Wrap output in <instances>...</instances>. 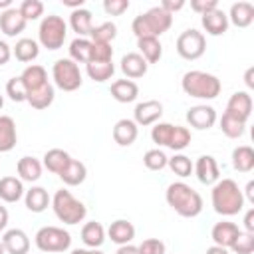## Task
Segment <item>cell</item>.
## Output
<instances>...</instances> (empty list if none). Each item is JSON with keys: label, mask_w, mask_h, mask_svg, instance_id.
I'll return each mask as SVG.
<instances>
[{"label": "cell", "mask_w": 254, "mask_h": 254, "mask_svg": "<svg viewBox=\"0 0 254 254\" xmlns=\"http://www.w3.org/2000/svg\"><path fill=\"white\" fill-rule=\"evenodd\" d=\"M165 198H167V204L179 216L194 218L202 212V196L190 185H187L183 181L171 183L165 190Z\"/></svg>", "instance_id": "6da1fadb"}, {"label": "cell", "mask_w": 254, "mask_h": 254, "mask_svg": "<svg viewBox=\"0 0 254 254\" xmlns=\"http://www.w3.org/2000/svg\"><path fill=\"white\" fill-rule=\"evenodd\" d=\"M212 206L222 216H234L244 208V192L232 179H218L210 190Z\"/></svg>", "instance_id": "7a4b0ae2"}, {"label": "cell", "mask_w": 254, "mask_h": 254, "mask_svg": "<svg viewBox=\"0 0 254 254\" xmlns=\"http://www.w3.org/2000/svg\"><path fill=\"white\" fill-rule=\"evenodd\" d=\"M173 24V16L169 12H165L161 6H153L147 12L135 16L131 30L133 34L139 38H159L163 36Z\"/></svg>", "instance_id": "3957f363"}, {"label": "cell", "mask_w": 254, "mask_h": 254, "mask_svg": "<svg viewBox=\"0 0 254 254\" xmlns=\"http://www.w3.org/2000/svg\"><path fill=\"white\" fill-rule=\"evenodd\" d=\"M181 87L187 95L196 97V99H214L222 85L220 79L208 71H200V69H190L183 75L181 79Z\"/></svg>", "instance_id": "277c9868"}, {"label": "cell", "mask_w": 254, "mask_h": 254, "mask_svg": "<svg viewBox=\"0 0 254 254\" xmlns=\"http://www.w3.org/2000/svg\"><path fill=\"white\" fill-rule=\"evenodd\" d=\"M151 139L159 147H167L175 153H181L190 145V131L183 125H173V123H155L151 129Z\"/></svg>", "instance_id": "5b68a950"}, {"label": "cell", "mask_w": 254, "mask_h": 254, "mask_svg": "<svg viewBox=\"0 0 254 254\" xmlns=\"http://www.w3.org/2000/svg\"><path fill=\"white\" fill-rule=\"evenodd\" d=\"M52 208H54V214L64 222V224H79L83 222L85 214H87V208L81 200H77L69 190L65 189H60L56 190L54 198H52Z\"/></svg>", "instance_id": "8992f818"}, {"label": "cell", "mask_w": 254, "mask_h": 254, "mask_svg": "<svg viewBox=\"0 0 254 254\" xmlns=\"http://www.w3.org/2000/svg\"><path fill=\"white\" fill-rule=\"evenodd\" d=\"M65 36H67V24L64 22L62 16H58V14L44 16V20L40 22V28H38V40L44 48L60 50L65 42Z\"/></svg>", "instance_id": "52a82bcc"}, {"label": "cell", "mask_w": 254, "mask_h": 254, "mask_svg": "<svg viewBox=\"0 0 254 254\" xmlns=\"http://www.w3.org/2000/svg\"><path fill=\"white\" fill-rule=\"evenodd\" d=\"M52 77H54V83L62 91H75L83 83L79 65L73 60H69V58H62V60H56L54 62V65H52Z\"/></svg>", "instance_id": "ba28073f"}, {"label": "cell", "mask_w": 254, "mask_h": 254, "mask_svg": "<svg viewBox=\"0 0 254 254\" xmlns=\"http://www.w3.org/2000/svg\"><path fill=\"white\" fill-rule=\"evenodd\" d=\"M34 242L42 252H65L71 246V234L60 226H42L36 232Z\"/></svg>", "instance_id": "9c48e42d"}, {"label": "cell", "mask_w": 254, "mask_h": 254, "mask_svg": "<svg viewBox=\"0 0 254 254\" xmlns=\"http://www.w3.org/2000/svg\"><path fill=\"white\" fill-rule=\"evenodd\" d=\"M175 46H177V54L183 60H198L206 50V38L202 32L189 28L183 34H179Z\"/></svg>", "instance_id": "30bf717a"}, {"label": "cell", "mask_w": 254, "mask_h": 254, "mask_svg": "<svg viewBox=\"0 0 254 254\" xmlns=\"http://www.w3.org/2000/svg\"><path fill=\"white\" fill-rule=\"evenodd\" d=\"M163 115V103L159 99H147V101H141L135 105V111H133V121L137 125H155L159 123Z\"/></svg>", "instance_id": "8fae6325"}, {"label": "cell", "mask_w": 254, "mask_h": 254, "mask_svg": "<svg viewBox=\"0 0 254 254\" xmlns=\"http://www.w3.org/2000/svg\"><path fill=\"white\" fill-rule=\"evenodd\" d=\"M187 121L190 127L204 131L216 123V111L212 105H206V103L204 105H192L187 111Z\"/></svg>", "instance_id": "7c38bea8"}, {"label": "cell", "mask_w": 254, "mask_h": 254, "mask_svg": "<svg viewBox=\"0 0 254 254\" xmlns=\"http://www.w3.org/2000/svg\"><path fill=\"white\" fill-rule=\"evenodd\" d=\"M192 171L202 185H214L220 179V169L212 155H200L192 165Z\"/></svg>", "instance_id": "4fadbf2b"}, {"label": "cell", "mask_w": 254, "mask_h": 254, "mask_svg": "<svg viewBox=\"0 0 254 254\" xmlns=\"http://www.w3.org/2000/svg\"><path fill=\"white\" fill-rule=\"evenodd\" d=\"M224 113H230L234 115L236 119L240 121H248L250 115H252V97L248 91H234L226 103V111Z\"/></svg>", "instance_id": "5bb4252c"}, {"label": "cell", "mask_w": 254, "mask_h": 254, "mask_svg": "<svg viewBox=\"0 0 254 254\" xmlns=\"http://www.w3.org/2000/svg\"><path fill=\"white\" fill-rule=\"evenodd\" d=\"M2 244L6 254H28L30 252V238L22 228H10L2 236Z\"/></svg>", "instance_id": "9a60e30c"}, {"label": "cell", "mask_w": 254, "mask_h": 254, "mask_svg": "<svg viewBox=\"0 0 254 254\" xmlns=\"http://www.w3.org/2000/svg\"><path fill=\"white\" fill-rule=\"evenodd\" d=\"M240 234V228L234 224V222H228V220H222V222H216L210 230V238L216 246H222V248H228L234 244L236 236Z\"/></svg>", "instance_id": "2e32d148"}, {"label": "cell", "mask_w": 254, "mask_h": 254, "mask_svg": "<svg viewBox=\"0 0 254 254\" xmlns=\"http://www.w3.org/2000/svg\"><path fill=\"white\" fill-rule=\"evenodd\" d=\"M26 20H24V16L20 14V10L18 8H8V10H4L2 14H0V30L6 34V36H10V38H16L18 34H22L24 32V28H26Z\"/></svg>", "instance_id": "e0dca14e"}, {"label": "cell", "mask_w": 254, "mask_h": 254, "mask_svg": "<svg viewBox=\"0 0 254 254\" xmlns=\"http://www.w3.org/2000/svg\"><path fill=\"white\" fill-rule=\"evenodd\" d=\"M149 69V64L143 60V56L139 52H129L121 58V71L125 73V77L129 79H137L143 77Z\"/></svg>", "instance_id": "ac0fdd59"}, {"label": "cell", "mask_w": 254, "mask_h": 254, "mask_svg": "<svg viewBox=\"0 0 254 254\" xmlns=\"http://www.w3.org/2000/svg\"><path fill=\"white\" fill-rule=\"evenodd\" d=\"M20 79L26 87V93H30V91H36V89H40L48 83V71H46L44 65L32 64L20 73Z\"/></svg>", "instance_id": "d6986e66"}, {"label": "cell", "mask_w": 254, "mask_h": 254, "mask_svg": "<svg viewBox=\"0 0 254 254\" xmlns=\"http://www.w3.org/2000/svg\"><path fill=\"white\" fill-rule=\"evenodd\" d=\"M137 135H139V125L133 119H119L113 127V141L121 147L133 145Z\"/></svg>", "instance_id": "ffe728a7"}, {"label": "cell", "mask_w": 254, "mask_h": 254, "mask_svg": "<svg viewBox=\"0 0 254 254\" xmlns=\"http://www.w3.org/2000/svg\"><path fill=\"white\" fill-rule=\"evenodd\" d=\"M107 236L111 238V242H115V244H119V246L131 244L133 238H135V226H133L129 220H125V218H117V220H113V222L109 224Z\"/></svg>", "instance_id": "44dd1931"}, {"label": "cell", "mask_w": 254, "mask_h": 254, "mask_svg": "<svg viewBox=\"0 0 254 254\" xmlns=\"http://www.w3.org/2000/svg\"><path fill=\"white\" fill-rule=\"evenodd\" d=\"M228 22H232L238 28H248L254 22V4L246 0L234 2L228 12Z\"/></svg>", "instance_id": "7402d4cb"}, {"label": "cell", "mask_w": 254, "mask_h": 254, "mask_svg": "<svg viewBox=\"0 0 254 254\" xmlns=\"http://www.w3.org/2000/svg\"><path fill=\"white\" fill-rule=\"evenodd\" d=\"M200 22H202V28L206 30V34H210V36H222L228 30V16L220 8H214L206 14H202Z\"/></svg>", "instance_id": "603a6c76"}, {"label": "cell", "mask_w": 254, "mask_h": 254, "mask_svg": "<svg viewBox=\"0 0 254 254\" xmlns=\"http://www.w3.org/2000/svg\"><path fill=\"white\" fill-rule=\"evenodd\" d=\"M18 143L16 123L10 115H0V153H8Z\"/></svg>", "instance_id": "cb8c5ba5"}, {"label": "cell", "mask_w": 254, "mask_h": 254, "mask_svg": "<svg viewBox=\"0 0 254 254\" xmlns=\"http://www.w3.org/2000/svg\"><path fill=\"white\" fill-rule=\"evenodd\" d=\"M111 95L119 103H131L139 95V85L133 79H115L111 83Z\"/></svg>", "instance_id": "d4e9b609"}, {"label": "cell", "mask_w": 254, "mask_h": 254, "mask_svg": "<svg viewBox=\"0 0 254 254\" xmlns=\"http://www.w3.org/2000/svg\"><path fill=\"white\" fill-rule=\"evenodd\" d=\"M24 202L30 212H44L52 204V198L44 187H32L24 192Z\"/></svg>", "instance_id": "484cf974"}, {"label": "cell", "mask_w": 254, "mask_h": 254, "mask_svg": "<svg viewBox=\"0 0 254 254\" xmlns=\"http://www.w3.org/2000/svg\"><path fill=\"white\" fill-rule=\"evenodd\" d=\"M69 26L77 34V38L89 36L91 34V28H93V16H91V12L87 8L71 10V14H69Z\"/></svg>", "instance_id": "4316f807"}, {"label": "cell", "mask_w": 254, "mask_h": 254, "mask_svg": "<svg viewBox=\"0 0 254 254\" xmlns=\"http://www.w3.org/2000/svg\"><path fill=\"white\" fill-rule=\"evenodd\" d=\"M24 183L18 177H2L0 179V198L4 202H18L24 196Z\"/></svg>", "instance_id": "83f0119b"}, {"label": "cell", "mask_w": 254, "mask_h": 254, "mask_svg": "<svg viewBox=\"0 0 254 254\" xmlns=\"http://www.w3.org/2000/svg\"><path fill=\"white\" fill-rule=\"evenodd\" d=\"M42 161L36 159V157H22L16 165V171L20 175V181H28V183H36L40 177H42Z\"/></svg>", "instance_id": "f1b7e54d"}, {"label": "cell", "mask_w": 254, "mask_h": 254, "mask_svg": "<svg viewBox=\"0 0 254 254\" xmlns=\"http://www.w3.org/2000/svg\"><path fill=\"white\" fill-rule=\"evenodd\" d=\"M58 177H60L67 187H77V185H81V183L85 181L87 169H85V165H83L81 161L71 159V161L67 163V167H65Z\"/></svg>", "instance_id": "f546056e"}, {"label": "cell", "mask_w": 254, "mask_h": 254, "mask_svg": "<svg viewBox=\"0 0 254 254\" xmlns=\"http://www.w3.org/2000/svg\"><path fill=\"white\" fill-rule=\"evenodd\" d=\"M232 167L238 173H250L254 169V149L250 145H238L232 151Z\"/></svg>", "instance_id": "4dcf8cb0"}, {"label": "cell", "mask_w": 254, "mask_h": 254, "mask_svg": "<svg viewBox=\"0 0 254 254\" xmlns=\"http://www.w3.org/2000/svg\"><path fill=\"white\" fill-rule=\"evenodd\" d=\"M69 161H71V157H69V153H67V151H64V149H50V151H46L42 165H44L50 173L60 175V173L67 167V163H69Z\"/></svg>", "instance_id": "1f68e13d"}, {"label": "cell", "mask_w": 254, "mask_h": 254, "mask_svg": "<svg viewBox=\"0 0 254 254\" xmlns=\"http://www.w3.org/2000/svg\"><path fill=\"white\" fill-rule=\"evenodd\" d=\"M137 48L147 64H157L163 58V46H161L159 38H139Z\"/></svg>", "instance_id": "d6a6232c"}, {"label": "cell", "mask_w": 254, "mask_h": 254, "mask_svg": "<svg viewBox=\"0 0 254 254\" xmlns=\"http://www.w3.org/2000/svg\"><path fill=\"white\" fill-rule=\"evenodd\" d=\"M54 97H56V91H54V85H52L50 81H48L44 87L26 93V101H28L34 109H48V107L54 103Z\"/></svg>", "instance_id": "836d02e7"}, {"label": "cell", "mask_w": 254, "mask_h": 254, "mask_svg": "<svg viewBox=\"0 0 254 254\" xmlns=\"http://www.w3.org/2000/svg\"><path fill=\"white\" fill-rule=\"evenodd\" d=\"M81 240L87 248H99L105 242V228L95 220L85 222L81 226Z\"/></svg>", "instance_id": "e575fe53"}, {"label": "cell", "mask_w": 254, "mask_h": 254, "mask_svg": "<svg viewBox=\"0 0 254 254\" xmlns=\"http://www.w3.org/2000/svg\"><path fill=\"white\" fill-rule=\"evenodd\" d=\"M12 54L16 56L18 62H34L38 56H40V46L36 40L32 38H20L16 42V46L12 48Z\"/></svg>", "instance_id": "d590c367"}, {"label": "cell", "mask_w": 254, "mask_h": 254, "mask_svg": "<svg viewBox=\"0 0 254 254\" xmlns=\"http://www.w3.org/2000/svg\"><path fill=\"white\" fill-rule=\"evenodd\" d=\"M91 58V40L87 38H75L69 44V60L75 64H87Z\"/></svg>", "instance_id": "8d00e7d4"}, {"label": "cell", "mask_w": 254, "mask_h": 254, "mask_svg": "<svg viewBox=\"0 0 254 254\" xmlns=\"http://www.w3.org/2000/svg\"><path fill=\"white\" fill-rule=\"evenodd\" d=\"M87 67V75L93 79V81H97V83H103V81H107L109 77H113V73H115V65H113V62H89V64H85Z\"/></svg>", "instance_id": "74e56055"}, {"label": "cell", "mask_w": 254, "mask_h": 254, "mask_svg": "<svg viewBox=\"0 0 254 254\" xmlns=\"http://www.w3.org/2000/svg\"><path fill=\"white\" fill-rule=\"evenodd\" d=\"M244 129H246V123L236 119L234 115L230 113H222L220 117V131L228 137V139H238L244 135Z\"/></svg>", "instance_id": "f35d334b"}, {"label": "cell", "mask_w": 254, "mask_h": 254, "mask_svg": "<svg viewBox=\"0 0 254 254\" xmlns=\"http://www.w3.org/2000/svg\"><path fill=\"white\" fill-rule=\"evenodd\" d=\"M91 42H97V44H111L117 36V26L113 22H103L99 26H93L91 28Z\"/></svg>", "instance_id": "ab89813d"}, {"label": "cell", "mask_w": 254, "mask_h": 254, "mask_svg": "<svg viewBox=\"0 0 254 254\" xmlns=\"http://www.w3.org/2000/svg\"><path fill=\"white\" fill-rule=\"evenodd\" d=\"M167 165H169L171 171H173L177 177H181V179L190 177V173H192V161H190L187 155H183V153H175V155L167 161Z\"/></svg>", "instance_id": "60d3db41"}, {"label": "cell", "mask_w": 254, "mask_h": 254, "mask_svg": "<svg viewBox=\"0 0 254 254\" xmlns=\"http://www.w3.org/2000/svg\"><path fill=\"white\" fill-rule=\"evenodd\" d=\"M167 161H169V157L161 149H149L143 155V165L149 171H161V169H165L167 167Z\"/></svg>", "instance_id": "b9f144b4"}, {"label": "cell", "mask_w": 254, "mask_h": 254, "mask_svg": "<svg viewBox=\"0 0 254 254\" xmlns=\"http://www.w3.org/2000/svg\"><path fill=\"white\" fill-rule=\"evenodd\" d=\"M18 10H20V14L24 16L26 22L38 20V18L44 14V2H40V0H24V2L18 6Z\"/></svg>", "instance_id": "7bdbcfd3"}, {"label": "cell", "mask_w": 254, "mask_h": 254, "mask_svg": "<svg viewBox=\"0 0 254 254\" xmlns=\"http://www.w3.org/2000/svg\"><path fill=\"white\" fill-rule=\"evenodd\" d=\"M6 95H8L12 101H16V103L26 101V87H24L20 75H14V77H10V79L6 81Z\"/></svg>", "instance_id": "ee69618b"}, {"label": "cell", "mask_w": 254, "mask_h": 254, "mask_svg": "<svg viewBox=\"0 0 254 254\" xmlns=\"http://www.w3.org/2000/svg\"><path fill=\"white\" fill-rule=\"evenodd\" d=\"M230 250L236 252V254H252L254 252V234L240 230V234L236 236V240L230 246Z\"/></svg>", "instance_id": "f6af8a7d"}, {"label": "cell", "mask_w": 254, "mask_h": 254, "mask_svg": "<svg viewBox=\"0 0 254 254\" xmlns=\"http://www.w3.org/2000/svg\"><path fill=\"white\" fill-rule=\"evenodd\" d=\"M111 60H113V48H111V44L91 42V58H89V62H111Z\"/></svg>", "instance_id": "bcb514c9"}, {"label": "cell", "mask_w": 254, "mask_h": 254, "mask_svg": "<svg viewBox=\"0 0 254 254\" xmlns=\"http://www.w3.org/2000/svg\"><path fill=\"white\" fill-rule=\"evenodd\" d=\"M137 250H139V254H165L167 246L159 238H147L137 246Z\"/></svg>", "instance_id": "7dc6e473"}, {"label": "cell", "mask_w": 254, "mask_h": 254, "mask_svg": "<svg viewBox=\"0 0 254 254\" xmlns=\"http://www.w3.org/2000/svg\"><path fill=\"white\" fill-rule=\"evenodd\" d=\"M127 8H129V0H105L103 2V10L109 16H121Z\"/></svg>", "instance_id": "c3c4849f"}, {"label": "cell", "mask_w": 254, "mask_h": 254, "mask_svg": "<svg viewBox=\"0 0 254 254\" xmlns=\"http://www.w3.org/2000/svg\"><path fill=\"white\" fill-rule=\"evenodd\" d=\"M190 8L202 16V14H206V12L214 10V8H218V2H216V0H192V2H190Z\"/></svg>", "instance_id": "681fc988"}, {"label": "cell", "mask_w": 254, "mask_h": 254, "mask_svg": "<svg viewBox=\"0 0 254 254\" xmlns=\"http://www.w3.org/2000/svg\"><path fill=\"white\" fill-rule=\"evenodd\" d=\"M159 6H161L165 12H169V14L173 16L175 12H179L181 8H185V0H163Z\"/></svg>", "instance_id": "f907efd6"}, {"label": "cell", "mask_w": 254, "mask_h": 254, "mask_svg": "<svg viewBox=\"0 0 254 254\" xmlns=\"http://www.w3.org/2000/svg\"><path fill=\"white\" fill-rule=\"evenodd\" d=\"M10 58H12V48H10L4 40H0V65L8 64V62H10Z\"/></svg>", "instance_id": "816d5d0a"}, {"label": "cell", "mask_w": 254, "mask_h": 254, "mask_svg": "<svg viewBox=\"0 0 254 254\" xmlns=\"http://www.w3.org/2000/svg\"><path fill=\"white\" fill-rule=\"evenodd\" d=\"M244 228H246V232L254 234V208L246 210V214H244Z\"/></svg>", "instance_id": "f5cc1de1"}, {"label": "cell", "mask_w": 254, "mask_h": 254, "mask_svg": "<svg viewBox=\"0 0 254 254\" xmlns=\"http://www.w3.org/2000/svg\"><path fill=\"white\" fill-rule=\"evenodd\" d=\"M115 254H139V250H137V246H133V244H123V246L117 248Z\"/></svg>", "instance_id": "db71d44e"}, {"label": "cell", "mask_w": 254, "mask_h": 254, "mask_svg": "<svg viewBox=\"0 0 254 254\" xmlns=\"http://www.w3.org/2000/svg\"><path fill=\"white\" fill-rule=\"evenodd\" d=\"M6 226H8V208L0 204V232L6 230Z\"/></svg>", "instance_id": "11a10c76"}, {"label": "cell", "mask_w": 254, "mask_h": 254, "mask_svg": "<svg viewBox=\"0 0 254 254\" xmlns=\"http://www.w3.org/2000/svg\"><path fill=\"white\" fill-rule=\"evenodd\" d=\"M204 254H230V252H228V248H222V246L212 244L210 248H206V252H204Z\"/></svg>", "instance_id": "9f6ffc18"}, {"label": "cell", "mask_w": 254, "mask_h": 254, "mask_svg": "<svg viewBox=\"0 0 254 254\" xmlns=\"http://www.w3.org/2000/svg\"><path fill=\"white\" fill-rule=\"evenodd\" d=\"M69 254H103V252L97 250V248H75V250H71Z\"/></svg>", "instance_id": "6f0895ef"}, {"label": "cell", "mask_w": 254, "mask_h": 254, "mask_svg": "<svg viewBox=\"0 0 254 254\" xmlns=\"http://www.w3.org/2000/svg\"><path fill=\"white\" fill-rule=\"evenodd\" d=\"M62 2H64V6H69V8H73V10L83 8V0H62Z\"/></svg>", "instance_id": "680465c9"}, {"label": "cell", "mask_w": 254, "mask_h": 254, "mask_svg": "<svg viewBox=\"0 0 254 254\" xmlns=\"http://www.w3.org/2000/svg\"><path fill=\"white\" fill-rule=\"evenodd\" d=\"M252 77H254V67H248V69H246V75H244V79H246V85H248L250 89L254 87V79H252Z\"/></svg>", "instance_id": "91938a15"}, {"label": "cell", "mask_w": 254, "mask_h": 254, "mask_svg": "<svg viewBox=\"0 0 254 254\" xmlns=\"http://www.w3.org/2000/svg\"><path fill=\"white\" fill-rule=\"evenodd\" d=\"M246 198H248L250 202H254V181H250V183L246 185Z\"/></svg>", "instance_id": "94428289"}, {"label": "cell", "mask_w": 254, "mask_h": 254, "mask_svg": "<svg viewBox=\"0 0 254 254\" xmlns=\"http://www.w3.org/2000/svg\"><path fill=\"white\" fill-rule=\"evenodd\" d=\"M0 8H4V10L12 8V0H0Z\"/></svg>", "instance_id": "6125c7cd"}, {"label": "cell", "mask_w": 254, "mask_h": 254, "mask_svg": "<svg viewBox=\"0 0 254 254\" xmlns=\"http://www.w3.org/2000/svg\"><path fill=\"white\" fill-rule=\"evenodd\" d=\"M0 254H6V250H4V244H2V240H0Z\"/></svg>", "instance_id": "be15d7a7"}, {"label": "cell", "mask_w": 254, "mask_h": 254, "mask_svg": "<svg viewBox=\"0 0 254 254\" xmlns=\"http://www.w3.org/2000/svg\"><path fill=\"white\" fill-rule=\"evenodd\" d=\"M2 105H4V95L0 93V109H2Z\"/></svg>", "instance_id": "e7e4bbea"}]
</instances>
